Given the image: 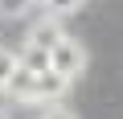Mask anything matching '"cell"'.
I'll use <instances>...</instances> for the list:
<instances>
[{"instance_id":"obj_8","label":"cell","mask_w":123,"mask_h":119,"mask_svg":"<svg viewBox=\"0 0 123 119\" xmlns=\"http://www.w3.org/2000/svg\"><path fill=\"white\" fill-rule=\"evenodd\" d=\"M41 119H78L70 107H62V103H53V107H41Z\"/></svg>"},{"instance_id":"obj_1","label":"cell","mask_w":123,"mask_h":119,"mask_svg":"<svg viewBox=\"0 0 123 119\" xmlns=\"http://www.w3.org/2000/svg\"><path fill=\"white\" fill-rule=\"evenodd\" d=\"M49 70H57L66 82L82 78V74H86V49H82V41L66 33V37L57 41V49L49 53Z\"/></svg>"},{"instance_id":"obj_9","label":"cell","mask_w":123,"mask_h":119,"mask_svg":"<svg viewBox=\"0 0 123 119\" xmlns=\"http://www.w3.org/2000/svg\"><path fill=\"white\" fill-rule=\"evenodd\" d=\"M0 119H8V107H0Z\"/></svg>"},{"instance_id":"obj_7","label":"cell","mask_w":123,"mask_h":119,"mask_svg":"<svg viewBox=\"0 0 123 119\" xmlns=\"http://www.w3.org/2000/svg\"><path fill=\"white\" fill-rule=\"evenodd\" d=\"M17 66H21V62H17V53L0 45V90H4V86L12 82V74H17Z\"/></svg>"},{"instance_id":"obj_2","label":"cell","mask_w":123,"mask_h":119,"mask_svg":"<svg viewBox=\"0 0 123 119\" xmlns=\"http://www.w3.org/2000/svg\"><path fill=\"white\" fill-rule=\"evenodd\" d=\"M66 90H70V82L62 78L57 70H41V74H33V86H29L25 107H53V103H62Z\"/></svg>"},{"instance_id":"obj_6","label":"cell","mask_w":123,"mask_h":119,"mask_svg":"<svg viewBox=\"0 0 123 119\" xmlns=\"http://www.w3.org/2000/svg\"><path fill=\"white\" fill-rule=\"evenodd\" d=\"M33 4H37V0H0V17H4V21H25L33 13Z\"/></svg>"},{"instance_id":"obj_3","label":"cell","mask_w":123,"mask_h":119,"mask_svg":"<svg viewBox=\"0 0 123 119\" xmlns=\"http://www.w3.org/2000/svg\"><path fill=\"white\" fill-rule=\"evenodd\" d=\"M62 37H66V29H62V21L45 13L41 21H33V25H29V37H25V45H37V49H45V53H53Z\"/></svg>"},{"instance_id":"obj_4","label":"cell","mask_w":123,"mask_h":119,"mask_svg":"<svg viewBox=\"0 0 123 119\" xmlns=\"http://www.w3.org/2000/svg\"><path fill=\"white\" fill-rule=\"evenodd\" d=\"M17 62H21V70L41 74V70H49V53L37 49V45H21V49H17Z\"/></svg>"},{"instance_id":"obj_5","label":"cell","mask_w":123,"mask_h":119,"mask_svg":"<svg viewBox=\"0 0 123 119\" xmlns=\"http://www.w3.org/2000/svg\"><path fill=\"white\" fill-rule=\"evenodd\" d=\"M37 4H41V13H49V17H70V13H78L82 4H86V0H37Z\"/></svg>"}]
</instances>
